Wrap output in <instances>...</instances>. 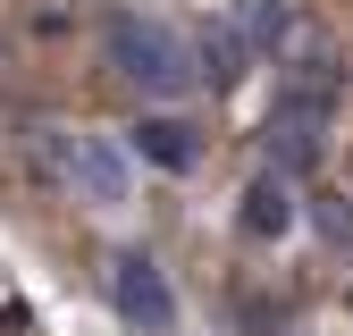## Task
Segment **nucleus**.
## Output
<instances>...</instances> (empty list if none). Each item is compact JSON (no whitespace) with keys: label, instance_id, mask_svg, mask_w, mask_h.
Masks as SVG:
<instances>
[{"label":"nucleus","instance_id":"6e6552de","mask_svg":"<svg viewBox=\"0 0 353 336\" xmlns=\"http://www.w3.org/2000/svg\"><path fill=\"white\" fill-rule=\"evenodd\" d=\"M244 25H252V42H278V34H286V0H252Z\"/></svg>","mask_w":353,"mask_h":336},{"label":"nucleus","instance_id":"7ed1b4c3","mask_svg":"<svg viewBox=\"0 0 353 336\" xmlns=\"http://www.w3.org/2000/svg\"><path fill=\"white\" fill-rule=\"evenodd\" d=\"M110 303L135 328H168L176 319V294H168V277H160L152 252H118V261H110Z\"/></svg>","mask_w":353,"mask_h":336},{"label":"nucleus","instance_id":"0eeeda50","mask_svg":"<svg viewBox=\"0 0 353 336\" xmlns=\"http://www.w3.org/2000/svg\"><path fill=\"white\" fill-rule=\"evenodd\" d=\"M194 76H210V84H236V76H244V42H236V34H210L202 51H194Z\"/></svg>","mask_w":353,"mask_h":336},{"label":"nucleus","instance_id":"20e7f679","mask_svg":"<svg viewBox=\"0 0 353 336\" xmlns=\"http://www.w3.org/2000/svg\"><path fill=\"white\" fill-rule=\"evenodd\" d=\"M328 143V93H286L270 118V160L278 168H312Z\"/></svg>","mask_w":353,"mask_h":336},{"label":"nucleus","instance_id":"f03ea898","mask_svg":"<svg viewBox=\"0 0 353 336\" xmlns=\"http://www.w3.org/2000/svg\"><path fill=\"white\" fill-rule=\"evenodd\" d=\"M51 135V168H59V185L76 202H93V210H118L126 193H135V168H126V151L110 135H59V126H42Z\"/></svg>","mask_w":353,"mask_h":336},{"label":"nucleus","instance_id":"f257e3e1","mask_svg":"<svg viewBox=\"0 0 353 336\" xmlns=\"http://www.w3.org/2000/svg\"><path fill=\"white\" fill-rule=\"evenodd\" d=\"M101 59L135 84V93H152V101H176L194 84V42L176 25H160V17H135V9H118L101 25Z\"/></svg>","mask_w":353,"mask_h":336},{"label":"nucleus","instance_id":"39448f33","mask_svg":"<svg viewBox=\"0 0 353 336\" xmlns=\"http://www.w3.org/2000/svg\"><path fill=\"white\" fill-rule=\"evenodd\" d=\"M236 227L261 235V244H278V235L294 227V193H286V177H252V185H244V210H236Z\"/></svg>","mask_w":353,"mask_h":336},{"label":"nucleus","instance_id":"423d86ee","mask_svg":"<svg viewBox=\"0 0 353 336\" xmlns=\"http://www.w3.org/2000/svg\"><path fill=\"white\" fill-rule=\"evenodd\" d=\"M135 151H143L152 168H176V177H185V168L202 160V135H194L185 118H143V126H135Z\"/></svg>","mask_w":353,"mask_h":336}]
</instances>
